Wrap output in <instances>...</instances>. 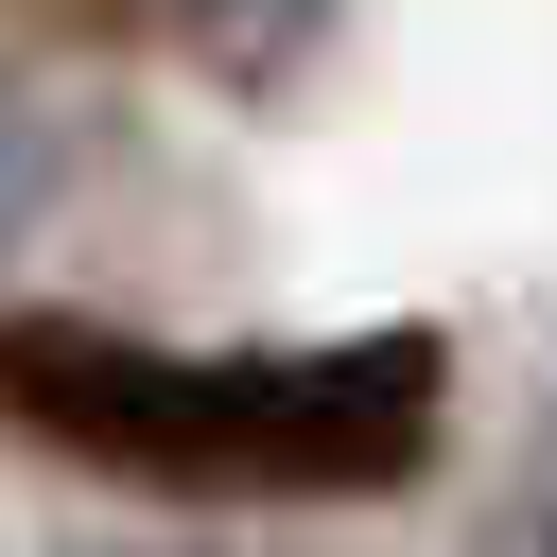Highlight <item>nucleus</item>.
Instances as JSON below:
<instances>
[{
    "mask_svg": "<svg viewBox=\"0 0 557 557\" xmlns=\"http://www.w3.org/2000/svg\"><path fill=\"white\" fill-rule=\"evenodd\" d=\"M0 418L174 505H383L435 470L453 348L331 331V348H139L104 313H0Z\"/></svg>",
    "mask_w": 557,
    "mask_h": 557,
    "instance_id": "nucleus-1",
    "label": "nucleus"
},
{
    "mask_svg": "<svg viewBox=\"0 0 557 557\" xmlns=\"http://www.w3.org/2000/svg\"><path fill=\"white\" fill-rule=\"evenodd\" d=\"M522 557H557V453H540V505H522Z\"/></svg>",
    "mask_w": 557,
    "mask_h": 557,
    "instance_id": "nucleus-3",
    "label": "nucleus"
},
{
    "mask_svg": "<svg viewBox=\"0 0 557 557\" xmlns=\"http://www.w3.org/2000/svg\"><path fill=\"white\" fill-rule=\"evenodd\" d=\"M35 209H52V122H35L17 87H0V244H17Z\"/></svg>",
    "mask_w": 557,
    "mask_h": 557,
    "instance_id": "nucleus-2",
    "label": "nucleus"
}]
</instances>
